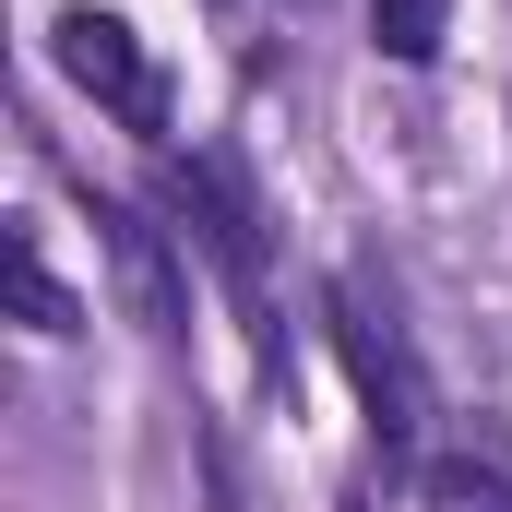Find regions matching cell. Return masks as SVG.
<instances>
[{
    "label": "cell",
    "mask_w": 512,
    "mask_h": 512,
    "mask_svg": "<svg viewBox=\"0 0 512 512\" xmlns=\"http://www.w3.org/2000/svg\"><path fill=\"white\" fill-rule=\"evenodd\" d=\"M417 501H429V512H512V477L489 465V453H429Z\"/></svg>",
    "instance_id": "6"
},
{
    "label": "cell",
    "mask_w": 512,
    "mask_h": 512,
    "mask_svg": "<svg viewBox=\"0 0 512 512\" xmlns=\"http://www.w3.org/2000/svg\"><path fill=\"white\" fill-rule=\"evenodd\" d=\"M96 239H108V262H120V298L131 322L155 334V346H179L191 334V286H179V227H155V215H131V203H96Z\"/></svg>",
    "instance_id": "4"
},
{
    "label": "cell",
    "mask_w": 512,
    "mask_h": 512,
    "mask_svg": "<svg viewBox=\"0 0 512 512\" xmlns=\"http://www.w3.org/2000/svg\"><path fill=\"white\" fill-rule=\"evenodd\" d=\"M12 298H24L36 334H72V286L48 274V239H36V227H12Z\"/></svg>",
    "instance_id": "7"
},
{
    "label": "cell",
    "mask_w": 512,
    "mask_h": 512,
    "mask_svg": "<svg viewBox=\"0 0 512 512\" xmlns=\"http://www.w3.org/2000/svg\"><path fill=\"white\" fill-rule=\"evenodd\" d=\"M441 36H453V0H370V48L405 60V72H429Z\"/></svg>",
    "instance_id": "5"
},
{
    "label": "cell",
    "mask_w": 512,
    "mask_h": 512,
    "mask_svg": "<svg viewBox=\"0 0 512 512\" xmlns=\"http://www.w3.org/2000/svg\"><path fill=\"white\" fill-rule=\"evenodd\" d=\"M48 60H60V72H72V84H84V96H96V108H108V120L131 131V143H155V155H167V120H179V96H167V72H155V48L131 36L120 12H96V0H72V12L48 24Z\"/></svg>",
    "instance_id": "3"
},
{
    "label": "cell",
    "mask_w": 512,
    "mask_h": 512,
    "mask_svg": "<svg viewBox=\"0 0 512 512\" xmlns=\"http://www.w3.org/2000/svg\"><path fill=\"white\" fill-rule=\"evenodd\" d=\"M322 334H334V358H346V382H358V417H370L382 465H405V453L429 441V370H417L393 298L370 274H334V286H322Z\"/></svg>",
    "instance_id": "2"
},
{
    "label": "cell",
    "mask_w": 512,
    "mask_h": 512,
    "mask_svg": "<svg viewBox=\"0 0 512 512\" xmlns=\"http://www.w3.org/2000/svg\"><path fill=\"white\" fill-rule=\"evenodd\" d=\"M155 215L179 227V251H203L215 274H227L262 370L286 382V334H274V298H262V203L239 191V167H227V155H155Z\"/></svg>",
    "instance_id": "1"
}]
</instances>
